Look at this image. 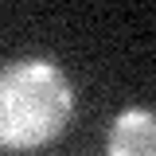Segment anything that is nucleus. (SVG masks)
Segmentation results:
<instances>
[{"label":"nucleus","instance_id":"obj_1","mask_svg":"<svg viewBox=\"0 0 156 156\" xmlns=\"http://www.w3.org/2000/svg\"><path fill=\"white\" fill-rule=\"evenodd\" d=\"M74 113V90L47 58L0 66V148L35 152L51 144Z\"/></svg>","mask_w":156,"mask_h":156},{"label":"nucleus","instance_id":"obj_2","mask_svg":"<svg viewBox=\"0 0 156 156\" xmlns=\"http://www.w3.org/2000/svg\"><path fill=\"white\" fill-rule=\"evenodd\" d=\"M109 156H156V117L148 109H125L109 125Z\"/></svg>","mask_w":156,"mask_h":156}]
</instances>
